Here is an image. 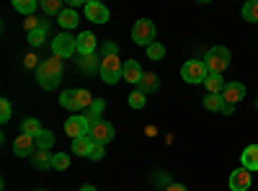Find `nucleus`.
Listing matches in <instances>:
<instances>
[{
  "label": "nucleus",
  "instance_id": "f257e3e1",
  "mask_svg": "<svg viewBox=\"0 0 258 191\" xmlns=\"http://www.w3.org/2000/svg\"><path fill=\"white\" fill-rule=\"evenodd\" d=\"M59 78H62V62H59V57H52V59L39 62V68H36V80H39V86L44 88V91L57 88Z\"/></svg>",
  "mask_w": 258,
  "mask_h": 191
},
{
  "label": "nucleus",
  "instance_id": "f03ea898",
  "mask_svg": "<svg viewBox=\"0 0 258 191\" xmlns=\"http://www.w3.org/2000/svg\"><path fill=\"white\" fill-rule=\"evenodd\" d=\"M204 65H207L209 75H222L230 65V49L227 47H212L204 54Z\"/></svg>",
  "mask_w": 258,
  "mask_h": 191
},
{
  "label": "nucleus",
  "instance_id": "7ed1b4c3",
  "mask_svg": "<svg viewBox=\"0 0 258 191\" xmlns=\"http://www.w3.org/2000/svg\"><path fill=\"white\" fill-rule=\"evenodd\" d=\"M207 75H209V70H207V65L202 59H188V62H183V68H181V78L186 83H191V86H199V83L204 86Z\"/></svg>",
  "mask_w": 258,
  "mask_h": 191
},
{
  "label": "nucleus",
  "instance_id": "20e7f679",
  "mask_svg": "<svg viewBox=\"0 0 258 191\" xmlns=\"http://www.w3.org/2000/svg\"><path fill=\"white\" fill-rule=\"evenodd\" d=\"M98 75H101L103 83H109V86L119 83V78H124V65L119 62V54L101 59V70H98Z\"/></svg>",
  "mask_w": 258,
  "mask_h": 191
},
{
  "label": "nucleus",
  "instance_id": "39448f33",
  "mask_svg": "<svg viewBox=\"0 0 258 191\" xmlns=\"http://www.w3.org/2000/svg\"><path fill=\"white\" fill-rule=\"evenodd\" d=\"M132 41H135V44H142V47L155 44V24H153V21L140 18L135 24V29H132Z\"/></svg>",
  "mask_w": 258,
  "mask_h": 191
},
{
  "label": "nucleus",
  "instance_id": "423d86ee",
  "mask_svg": "<svg viewBox=\"0 0 258 191\" xmlns=\"http://www.w3.org/2000/svg\"><path fill=\"white\" fill-rule=\"evenodd\" d=\"M52 52L54 57L64 59V57H73L78 52V36H70V34H57V39L52 41Z\"/></svg>",
  "mask_w": 258,
  "mask_h": 191
},
{
  "label": "nucleus",
  "instance_id": "0eeeda50",
  "mask_svg": "<svg viewBox=\"0 0 258 191\" xmlns=\"http://www.w3.org/2000/svg\"><path fill=\"white\" fill-rule=\"evenodd\" d=\"M64 132H68L73 140H78V137H85L91 132V121L85 119L83 114H75V116H70L68 121H64Z\"/></svg>",
  "mask_w": 258,
  "mask_h": 191
},
{
  "label": "nucleus",
  "instance_id": "6e6552de",
  "mask_svg": "<svg viewBox=\"0 0 258 191\" xmlns=\"http://www.w3.org/2000/svg\"><path fill=\"white\" fill-rule=\"evenodd\" d=\"M114 124H109V121H96V124H91V132H88V137L93 140V142H101V145H106V142H111L114 140Z\"/></svg>",
  "mask_w": 258,
  "mask_h": 191
},
{
  "label": "nucleus",
  "instance_id": "1a4fd4ad",
  "mask_svg": "<svg viewBox=\"0 0 258 191\" xmlns=\"http://www.w3.org/2000/svg\"><path fill=\"white\" fill-rule=\"evenodd\" d=\"M204 109H207V111L232 114V111H235V106H230V103L222 98V93H207V98H204Z\"/></svg>",
  "mask_w": 258,
  "mask_h": 191
},
{
  "label": "nucleus",
  "instance_id": "9d476101",
  "mask_svg": "<svg viewBox=\"0 0 258 191\" xmlns=\"http://www.w3.org/2000/svg\"><path fill=\"white\" fill-rule=\"evenodd\" d=\"M13 153H16V158H29V155H34V153H36V140L29 137V135L16 137V142H13Z\"/></svg>",
  "mask_w": 258,
  "mask_h": 191
},
{
  "label": "nucleus",
  "instance_id": "9b49d317",
  "mask_svg": "<svg viewBox=\"0 0 258 191\" xmlns=\"http://www.w3.org/2000/svg\"><path fill=\"white\" fill-rule=\"evenodd\" d=\"M85 16H88V21H93V24H106V21H109V8L91 0V3H85Z\"/></svg>",
  "mask_w": 258,
  "mask_h": 191
},
{
  "label": "nucleus",
  "instance_id": "f8f14e48",
  "mask_svg": "<svg viewBox=\"0 0 258 191\" xmlns=\"http://www.w3.org/2000/svg\"><path fill=\"white\" fill-rule=\"evenodd\" d=\"M222 98H225L230 106H235L238 101H243V98H245V86H243V83H238V80L227 83L225 91H222Z\"/></svg>",
  "mask_w": 258,
  "mask_h": 191
},
{
  "label": "nucleus",
  "instance_id": "ddd939ff",
  "mask_svg": "<svg viewBox=\"0 0 258 191\" xmlns=\"http://www.w3.org/2000/svg\"><path fill=\"white\" fill-rule=\"evenodd\" d=\"M230 188L232 191H248L250 188V171H245V168L232 171L230 173Z\"/></svg>",
  "mask_w": 258,
  "mask_h": 191
},
{
  "label": "nucleus",
  "instance_id": "4468645a",
  "mask_svg": "<svg viewBox=\"0 0 258 191\" xmlns=\"http://www.w3.org/2000/svg\"><path fill=\"white\" fill-rule=\"evenodd\" d=\"M96 47H98V41L91 31H83L78 34V54L83 57H88V54H96Z\"/></svg>",
  "mask_w": 258,
  "mask_h": 191
},
{
  "label": "nucleus",
  "instance_id": "2eb2a0df",
  "mask_svg": "<svg viewBox=\"0 0 258 191\" xmlns=\"http://www.w3.org/2000/svg\"><path fill=\"white\" fill-rule=\"evenodd\" d=\"M142 68H140V62L137 59H126L124 62V80L126 83H135V86H140V80H142Z\"/></svg>",
  "mask_w": 258,
  "mask_h": 191
},
{
  "label": "nucleus",
  "instance_id": "dca6fc26",
  "mask_svg": "<svg viewBox=\"0 0 258 191\" xmlns=\"http://www.w3.org/2000/svg\"><path fill=\"white\" fill-rule=\"evenodd\" d=\"M240 163H243V168L245 171H258V145H248L245 150H243V155H240Z\"/></svg>",
  "mask_w": 258,
  "mask_h": 191
},
{
  "label": "nucleus",
  "instance_id": "f3484780",
  "mask_svg": "<svg viewBox=\"0 0 258 191\" xmlns=\"http://www.w3.org/2000/svg\"><path fill=\"white\" fill-rule=\"evenodd\" d=\"M93 140L85 135V137H78V140H73V153L75 155H83V158H88L91 155V150H93Z\"/></svg>",
  "mask_w": 258,
  "mask_h": 191
},
{
  "label": "nucleus",
  "instance_id": "a211bd4d",
  "mask_svg": "<svg viewBox=\"0 0 258 191\" xmlns=\"http://www.w3.org/2000/svg\"><path fill=\"white\" fill-rule=\"evenodd\" d=\"M52 153L49 150H36L34 155H31V163H34V168L36 171H47V168H52Z\"/></svg>",
  "mask_w": 258,
  "mask_h": 191
},
{
  "label": "nucleus",
  "instance_id": "6ab92c4d",
  "mask_svg": "<svg viewBox=\"0 0 258 191\" xmlns=\"http://www.w3.org/2000/svg\"><path fill=\"white\" fill-rule=\"evenodd\" d=\"M158 88H160V78L155 73H145L142 80H140V91L142 93H155Z\"/></svg>",
  "mask_w": 258,
  "mask_h": 191
},
{
  "label": "nucleus",
  "instance_id": "aec40b11",
  "mask_svg": "<svg viewBox=\"0 0 258 191\" xmlns=\"http://www.w3.org/2000/svg\"><path fill=\"white\" fill-rule=\"evenodd\" d=\"M103 109H106V101H103V98H96V101H93V106H91V109L85 111L83 116L88 119L91 124H96V121H101V114H103Z\"/></svg>",
  "mask_w": 258,
  "mask_h": 191
},
{
  "label": "nucleus",
  "instance_id": "412c9836",
  "mask_svg": "<svg viewBox=\"0 0 258 191\" xmlns=\"http://www.w3.org/2000/svg\"><path fill=\"white\" fill-rule=\"evenodd\" d=\"M47 31H49V24H47V21H41V26L29 34V44L31 47H41V44H44V39H47Z\"/></svg>",
  "mask_w": 258,
  "mask_h": 191
},
{
  "label": "nucleus",
  "instance_id": "4be33fe9",
  "mask_svg": "<svg viewBox=\"0 0 258 191\" xmlns=\"http://www.w3.org/2000/svg\"><path fill=\"white\" fill-rule=\"evenodd\" d=\"M57 24H59L62 29H73V26H78V13H75L73 8H64V11L57 16Z\"/></svg>",
  "mask_w": 258,
  "mask_h": 191
},
{
  "label": "nucleus",
  "instance_id": "5701e85b",
  "mask_svg": "<svg viewBox=\"0 0 258 191\" xmlns=\"http://www.w3.org/2000/svg\"><path fill=\"white\" fill-rule=\"evenodd\" d=\"M21 135H29V137H39L41 135V124H39V119H24L21 121Z\"/></svg>",
  "mask_w": 258,
  "mask_h": 191
},
{
  "label": "nucleus",
  "instance_id": "b1692460",
  "mask_svg": "<svg viewBox=\"0 0 258 191\" xmlns=\"http://www.w3.org/2000/svg\"><path fill=\"white\" fill-rule=\"evenodd\" d=\"M225 86H227V83L222 80V75H207V80H204V88L209 93H222Z\"/></svg>",
  "mask_w": 258,
  "mask_h": 191
},
{
  "label": "nucleus",
  "instance_id": "393cba45",
  "mask_svg": "<svg viewBox=\"0 0 258 191\" xmlns=\"http://www.w3.org/2000/svg\"><path fill=\"white\" fill-rule=\"evenodd\" d=\"M93 101H96V98H93L88 91H85V88H78V91H75V103H78V111H83V109H91Z\"/></svg>",
  "mask_w": 258,
  "mask_h": 191
},
{
  "label": "nucleus",
  "instance_id": "a878e982",
  "mask_svg": "<svg viewBox=\"0 0 258 191\" xmlns=\"http://www.w3.org/2000/svg\"><path fill=\"white\" fill-rule=\"evenodd\" d=\"M13 8L18 11V13H24L26 18L36 11V0H13Z\"/></svg>",
  "mask_w": 258,
  "mask_h": 191
},
{
  "label": "nucleus",
  "instance_id": "bb28decb",
  "mask_svg": "<svg viewBox=\"0 0 258 191\" xmlns=\"http://www.w3.org/2000/svg\"><path fill=\"white\" fill-rule=\"evenodd\" d=\"M54 145V135L49 130H41V135L36 137V150H49Z\"/></svg>",
  "mask_w": 258,
  "mask_h": 191
},
{
  "label": "nucleus",
  "instance_id": "cd10ccee",
  "mask_svg": "<svg viewBox=\"0 0 258 191\" xmlns=\"http://www.w3.org/2000/svg\"><path fill=\"white\" fill-rule=\"evenodd\" d=\"M59 103L64 106V109H70V111H78V103H75V91H73V88L62 91V93H59Z\"/></svg>",
  "mask_w": 258,
  "mask_h": 191
},
{
  "label": "nucleus",
  "instance_id": "c85d7f7f",
  "mask_svg": "<svg viewBox=\"0 0 258 191\" xmlns=\"http://www.w3.org/2000/svg\"><path fill=\"white\" fill-rule=\"evenodd\" d=\"M243 18L250 21V24H255L258 21V0H248V3L243 6Z\"/></svg>",
  "mask_w": 258,
  "mask_h": 191
},
{
  "label": "nucleus",
  "instance_id": "c756f323",
  "mask_svg": "<svg viewBox=\"0 0 258 191\" xmlns=\"http://www.w3.org/2000/svg\"><path fill=\"white\" fill-rule=\"evenodd\" d=\"M39 6H41V11L49 13V16H54V13L59 16L62 13V0H41Z\"/></svg>",
  "mask_w": 258,
  "mask_h": 191
},
{
  "label": "nucleus",
  "instance_id": "7c9ffc66",
  "mask_svg": "<svg viewBox=\"0 0 258 191\" xmlns=\"http://www.w3.org/2000/svg\"><path fill=\"white\" fill-rule=\"evenodd\" d=\"M96 62H101V59H96V54L83 57V62H80V70H83V73H96V70H101V65H96Z\"/></svg>",
  "mask_w": 258,
  "mask_h": 191
},
{
  "label": "nucleus",
  "instance_id": "2f4dec72",
  "mask_svg": "<svg viewBox=\"0 0 258 191\" xmlns=\"http://www.w3.org/2000/svg\"><path fill=\"white\" fill-rule=\"evenodd\" d=\"M114 54H119V47L114 44V41H103V44H101V49H98V59L114 57Z\"/></svg>",
  "mask_w": 258,
  "mask_h": 191
},
{
  "label": "nucleus",
  "instance_id": "473e14b6",
  "mask_svg": "<svg viewBox=\"0 0 258 191\" xmlns=\"http://www.w3.org/2000/svg\"><path fill=\"white\" fill-rule=\"evenodd\" d=\"M147 57H150V59H163V57H165V47L160 44V41L150 44V47H147Z\"/></svg>",
  "mask_w": 258,
  "mask_h": 191
},
{
  "label": "nucleus",
  "instance_id": "72a5a7b5",
  "mask_svg": "<svg viewBox=\"0 0 258 191\" xmlns=\"http://www.w3.org/2000/svg\"><path fill=\"white\" fill-rule=\"evenodd\" d=\"M129 106H132V109H142V106H145V93L140 88L129 93Z\"/></svg>",
  "mask_w": 258,
  "mask_h": 191
},
{
  "label": "nucleus",
  "instance_id": "f704fd0d",
  "mask_svg": "<svg viewBox=\"0 0 258 191\" xmlns=\"http://www.w3.org/2000/svg\"><path fill=\"white\" fill-rule=\"evenodd\" d=\"M70 165V155H64V153H57L52 158V168H57V171H64V168Z\"/></svg>",
  "mask_w": 258,
  "mask_h": 191
},
{
  "label": "nucleus",
  "instance_id": "c9c22d12",
  "mask_svg": "<svg viewBox=\"0 0 258 191\" xmlns=\"http://www.w3.org/2000/svg\"><path fill=\"white\" fill-rule=\"evenodd\" d=\"M11 119V101L8 98H3V101H0V121H8Z\"/></svg>",
  "mask_w": 258,
  "mask_h": 191
},
{
  "label": "nucleus",
  "instance_id": "e433bc0d",
  "mask_svg": "<svg viewBox=\"0 0 258 191\" xmlns=\"http://www.w3.org/2000/svg\"><path fill=\"white\" fill-rule=\"evenodd\" d=\"M103 155H106V150H103V145H101V142H96V145H93V150H91V155H88V158H91V160H101Z\"/></svg>",
  "mask_w": 258,
  "mask_h": 191
},
{
  "label": "nucleus",
  "instance_id": "4c0bfd02",
  "mask_svg": "<svg viewBox=\"0 0 258 191\" xmlns=\"http://www.w3.org/2000/svg\"><path fill=\"white\" fill-rule=\"evenodd\" d=\"M165 191H188V188H186L183 183H168V186H165Z\"/></svg>",
  "mask_w": 258,
  "mask_h": 191
},
{
  "label": "nucleus",
  "instance_id": "58836bf2",
  "mask_svg": "<svg viewBox=\"0 0 258 191\" xmlns=\"http://www.w3.org/2000/svg\"><path fill=\"white\" fill-rule=\"evenodd\" d=\"M36 62H39V59H36L34 54H29V57H26V68H34V65H36Z\"/></svg>",
  "mask_w": 258,
  "mask_h": 191
},
{
  "label": "nucleus",
  "instance_id": "ea45409f",
  "mask_svg": "<svg viewBox=\"0 0 258 191\" xmlns=\"http://www.w3.org/2000/svg\"><path fill=\"white\" fill-rule=\"evenodd\" d=\"M80 191H96V186H83Z\"/></svg>",
  "mask_w": 258,
  "mask_h": 191
},
{
  "label": "nucleus",
  "instance_id": "a19ab883",
  "mask_svg": "<svg viewBox=\"0 0 258 191\" xmlns=\"http://www.w3.org/2000/svg\"><path fill=\"white\" fill-rule=\"evenodd\" d=\"M255 109H258V101H255Z\"/></svg>",
  "mask_w": 258,
  "mask_h": 191
}]
</instances>
